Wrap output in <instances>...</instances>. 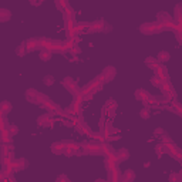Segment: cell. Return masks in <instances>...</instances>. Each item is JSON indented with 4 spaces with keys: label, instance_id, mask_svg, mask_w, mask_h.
Returning <instances> with one entry per match:
<instances>
[{
    "label": "cell",
    "instance_id": "6da1fadb",
    "mask_svg": "<svg viewBox=\"0 0 182 182\" xmlns=\"http://www.w3.org/2000/svg\"><path fill=\"white\" fill-rule=\"evenodd\" d=\"M158 30H162V27H157V26H154L152 23H144L141 26V31L144 34H154L155 31H158Z\"/></svg>",
    "mask_w": 182,
    "mask_h": 182
},
{
    "label": "cell",
    "instance_id": "7a4b0ae2",
    "mask_svg": "<svg viewBox=\"0 0 182 182\" xmlns=\"http://www.w3.org/2000/svg\"><path fill=\"white\" fill-rule=\"evenodd\" d=\"M26 98L30 102H39L41 100V94L36 90H27L26 91Z\"/></svg>",
    "mask_w": 182,
    "mask_h": 182
},
{
    "label": "cell",
    "instance_id": "3957f363",
    "mask_svg": "<svg viewBox=\"0 0 182 182\" xmlns=\"http://www.w3.org/2000/svg\"><path fill=\"white\" fill-rule=\"evenodd\" d=\"M37 124L41 125V127H50V125L53 124V120L50 118L48 114H43L37 118Z\"/></svg>",
    "mask_w": 182,
    "mask_h": 182
},
{
    "label": "cell",
    "instance_id": "277c9868",
    "mask_svg": "<svg viewBox=\"0 0 182 182\" xmlns=\"http://www.w3.org/2000/svg\"><path fill=\"white\" fill-rule=\"evenodd\" d=\"M63 85H64L66 88H68L73 94H74V93H77V84H75L71 78H64V80H63Z\"/></svg>",
    "mask_w": 182,
    "mask_h": 182
},
{
    "label": "cell",
    "instance_id": "5b68a950",
    "mask_svg": "<svg viewBox=\"0 0 182 182\" xmlns=\"http://www.w3.org/2000/svg\"><path fill=\"white\" fill-rule=\"evenodd\" d=\"M24 46H26V48L29 51L30 50H36V48L40 47V44H39V40H34V39H29V40L24 43Z\"/></svg>",
    "mask_w": 182,
    "mask_h": 182
},
{
    "label": "cell",
    "instance_id": "8992f818",
    "mask_svg": "<svg viewBox=\"0 0 182 182\" xmlns=\"http://www.w3.org/2000/svg\"><path fill=\"white\" fill-rule=\"evenodd\" d=\"M51 151H53V154L60 155V154H63V151H64V144H63V142H56V144L51 145Z\"/></svg>",
    "mask_w": 182,
    "mask_h": 182
},
{
    "label": "cell",
    "instance_id": "52a82bcc",
    "mask_svg": "<svg viewBox=\"0 0 182 182\" xmlns=\"http://www.w3.org/2000/svg\"><path fill=\"white\" fill-rule=\"evenodd\" d=\"M145 64L148 66V68H152V70H157L159 66L158 60L157 58H152V57H148V58H145Z\"/></svg>",
    "mask_w": 182,
    "mask_h": 182
},
{
    "label": "cell",
    "instance_id": "ba28073f",
    "mask_svg": "<svg viewBox=\"0 0 182 182\" xmlns=\"http://www.w3.org/2000/svg\"><path fill=\"white\" fill-rule=\"evenodd\" d=\"M169 57H171V54L168 53V51H165V50H162V51H159L158 53V63H166V61L169 60Z\"/></svg>",
    "mask_w": 182,
    "mask_h": 182
},
{
    "label": "cell",
    "instance_id": "9c48e42d",
    "mask_svg": "<svg viewBox=\"0 0 182 182\" xmlns=\"http://www.w3.org/2000/svg\"><path fill=\"white\" fill-rule=\"evenodd\" d=\"M11 111V104L9 101H3L2 104H0V112L2 114H9V112Z\"/></svg>",
    "mask_w": 182,
    "mask_h": 182
},
{
    "label": "cell",
    "instance_id": "30bf717a",
    "mask_svg": "<svg viewBox=\"0 0 182 182\" xmlns=\"http://www.w3.org/2000/svg\"><path fill=\"white\" fill-rule=\"evenodd\" d=\"M114 75H115V70L112 67H107L104 70V73H102V77L107 78L108 81L111 80V78H114Z\"/></svg>",
    "mask_w": 182,
    "mask_h": 182
},
{
    "label": "cell",
    "instance_id": "8fae6325",
    "mask_svg": "<svg viewBox=\"0 0 182 182\" xmlns=\"http://www.w3.org/2000/svg\"><path fill=\"white\" fill-rule=\"evenodd\" d=\"M151 84L157 88L162 87V85H164V78H161L159 75H154V77L151 78Z\"/></svg>",
    "mask_w": 182,
    "mask_h": 182
},
{
    "label": "cell",
    "instance_id": "7c38bea8",
    "mask_svg": "<svg viewBox=\"0 0 182 182\" xmlns=\"http://www.w3.org/2000/svg\"><path fill=\"white\" fill-rule=\"evenodd\" d=\"M51 58V51L50 50H41V53H40V60L41 61H48Z\"/></svg>",
    "mask_w": 182,
    "mask_h": 182
},
{
    "label": "cell",
    "instance_id": "4fadbf2b",
    "mask_svg": "<svg viewBox=\"0 0 182 182\" xmlns=\"http://www.w3.org/2000/svg\"><path fill=\"white\" fill-rule=\"evenodd\" d=\"M135 178V174L131 171V169H128V171H125L124 172V181L125 182H132Z\"/></svg>",
    "mask_w": 182,
    "mask_h": 182
},
{
    "label": "cell",
    "instance_id": "5bb4252c",
    "mask_svg": "<svg viewBox=\"0 0 182 182\" xmlns=\"http://www.w3.org/2000/svg\"><path fill=\"white\" fill-rule=\"evenodd\" d=\"M158 19H159V23L165 24V23H168V21L171 20V16H169V14H166V13H159L158 14Z\"/></svg>",
    "mask_w": 182,
    "mask_h": 182
},
{
    "label": "cell",
    "instance_id": "9a60e30c",
    "mask_svg": "<svg viewBox=\"0 0 182 182\" xmlns=\"http://www.w3.org/2000/svg\"><path fill=\"white\" fill-rule=\"evenodd\" d=\"M10 19V13L9 10H4V9H0V21H6Z\"/></svg>",
    "mask_w": 182,
    "mask_h": 182
},
{
    "label": "cell",
    "instance_id": "2e32d148",
    "mask_svg": "<svg viewBox=\"0 0 182 182\" xmlns=\"http://www.w3.org/2000/svg\"><path fill=\"white\" fill-rule=\"evenodd\" d=\"M127 158H128V151L127 149H120L118 151V159L122 161V159H127Z\"/></svg>",
    "mask_w": 182,
    "mask_h": 182
},
{
    "label": "cell",
    "instance_id": "e0dca14e",
    "mask_svg": "<svg viewBox=\"0 0 182 182\" xmlns=\"http://www.w3.org/2000/svg\"><path fill=\"white\" fill-rule=\"evenodd\" d=\"M157 70H158V74H157V75H159L161 78H164V77H166V75H168V70H166V67H164V66H162V67H159V68H157Z\"/></svg>",
    "mask_w": 182,
    "mask_h": 182
},
{
    "label": "cell",
    "instance_id": "ac0fdd59",
    "mask_svg": "<svg viewBox=\"0 0 182 182\" xmlns=\"http://www.w3.org/2000/svg\"><path fill=\"white\" fill-rule=\"evenodd\" d=\"M74 149L75 148H71V147L64 145V151H63V154H66L67 157H73V155H74Z\"/></svg>",
    "mask_w": 182,
    "mask_h": 182
},
{
    "label": "cell",
    "instance_id": "d6986e66",
    "mask_svg": "<svg viewBox=\"0 0 182 182\" xmlns=\"http://www.w3.org/2000/svg\"><path fill=\"white\" fill-rule=\"evenodd\" d=\"M27 48H26V46H24V43L21 44V46H19V48H17V54H19V56H20V57H23L24 54H27Z\"/></svg>",
    "mask_w": 182,
    "mask_h": 182
},
{
    "label": "cell",
    "instance_id": "ffe728a7",
    "mask_svg": "<svg viewBox=\"0 0 182 182\" xmlns=\"http://www.w3.org/2000/svg\"><path fill=\"white\" fill-rule=\"evenodd\" d=\"M44 84L48 85V87H51V85L54 84V77L53 75H46V77H44Z\"/></svg>",
    "mask_w": 182,
    "mask_h": 182
},
{
    "label": "cell",
    "instance_id": "44dd1931",
    "mask_svg": "<svg viewBox=\"0 0 182 182\" xmlns=\"http://www.w3.org/2000/svg\"><path fill=\"white\" fill-rule=\"evenodd\" d=\"M139 114H141L142 120H148V118H149V110H148V108H142Z\"/></svg>",
    "mask_w": 182,
    "mask_h": 182
},
{
    "label": "cell",
    "instance_id": "7402d4cb",
    "mask_svg": "<svg viewBox=\"0 0 182 182\" xmlns=\"http://www.w3.org/2000/svg\"><path fill=\"white\" fill-rule=\"evenodd\" d=\"M169 181H171V182H179V181H181V178H179V175H176V174H171Z\"/></svg>",
    "mask_w": 182,
    "mask_h": 182
},
{
    "label": "cell",
    "instance_id": "603a6c76",
    "mask_svg": "<svg viewBox=\"0 0 182 182\" xmlns=\"http://www.w3.org/2000/svg\"><path fill=\"white\" fill-rule=\"evenodd\" d=\"M57 182H70V181L67 179V176H66V175H60L57 178Z\"/></svg>",
    "mask_w": 182,
    "mask_h": 182
},
{
    "label": "cell",
    "instance_id": "cb8c5ba5",
    "mask_svg": "<svg viewBox=\"0 0 182 182\" xmlns=\"http://www.w3.org/2000/svg\"><path fill=\"white\" fill-rule=\"evenodd\" d=\"M17 131H19V130H17L16 128V127H14V125H11V127H10V134H17Z\"/></svg>",
    "mask_w": 182,
    "mask_h": 182
}]
</instances>
